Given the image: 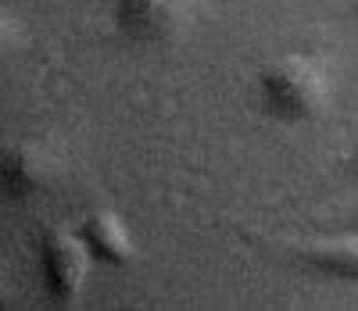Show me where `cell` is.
Returning a JSON list of instances; mask_svg holds the SVG:
<instances>
[{"mask_svg": "<svg viewBox=\"0 0 358 311\" xmlns=\"http://www.w3.org/2000/svg\"><path fill=\"white\" fill-rule=\"evenodd\" d=\"M355 226H358V208H355Z\"/></svg>", "mask_w": 358, "mask_h": 311, "instance_id": "ba28073f", "label": "cell"}, {"mask_svg": "<svg viewBox=\"0 0 358 311\" xmlns=\"http://www.w3.org/2000/svg\"><path fill=\"white\" fill-rule=\"evenodd\" d=\"M355 15H358V4H355Z\"/></svg>", "mask_w": 358, "mask_h": 311, "instance_id": "9c48e42d", "label": "cell"}, {"mask_svg": "<svg viewBox=\"0 0 358 311\" xmlns=\"http://www.w3.org/2000/svg\"><path fill=\"white\" fill-rule=\"evenodd\" d=\"M65 165L57 158V150L36 140H22L4 150V165H0V182H4L8 201H33L47 190H54V182L62 179Z\"/></svg>", "mask_w": 358, "mask_h": 311, "instance_id": "277c9868", "label": "cell"}, {"mask_svg": "<svg viewBox=\"0 0 358 311\" xmlns=\"http://www.w3.org/2000/svg\"><path fill=\"white\" fill-rule=\"evenodd\" d=\"M79 236H83V243H86V251L94 254V261H101V265L122 268V265H129V261L136 258L133 233H129L126 222L118 219L115 211H108V208L90 211L86 219H83Z\"/></svg>", "mask_w": 358, "mask_h": 311, "instance_id": "8992f818", "label": "cell"}, {"mask_svg": "<svg viewBox=\"0 0 358 311\" xmlns=\"http://www.w3.org/2000/svg\"><path fill=\"white\" fill-rule=\"evenodd\" d=\"M351 172L358 175V143H355V150H351Z\"/></svg>", "mask_w": 358, "mask_h": 311, "instance_id": "52a82bcc", "label": "cell"}, {"mask_svg": "<svg viewBox=\"0 0 358 311\" xmlns=\"http://www.w3.org/2000/svg\"><path fill=\"white\" fill-rule=\"evenodd\" d=\"M204 0H111L115 29L136 47H172L201 22Z\"/></svg>", "mask_w": 358, "mask_h": 311, "instance_id": "7a4b0ae2", "label": "cell"}, {"mask_svg": "<svg viewBox=\"0 0 358 311\" xmlns=\"http://www.w3.org/2000/svg\"><path fill=\"white\" fill-rule=\"evenodd\" d=\"M262 111L283 126L319 122L334 104L330 65L315 54H283L258 72L255 82Z\"/></svg>", "mask_w": 358, "mask_h": 311, "instance_id": "6da1fadb", "label": "cell"}, {"mask_svg": "<svg viewBox=\"0 0 358 311\" xmlns=\"http://www.w3.org/2000/svg\"><path fill=\"white\" fill-rule=\"evenodd\" d=\"M287 258L315 272L322 279H344V283H358V236H341V240H312V243H294L287 247Z\"/></svg>", "mask_w": 358, "mask_h": 311, "instance_id": "5b68a950", "label": "cell"}, {"mask_svg": "<svg viewBox=\"0 0 358 311\" xmlns=\"http://www.w3.org/2000/svg\"><path fill=\"white\" fill-rule=\"evenodd\" d=\"M90 261L94 254L86 251L83 236L69 233V229H47L40 240V283H43V297L54 308H72L83 297L86 275H90Z\"/></svg>", "mask_w": 358, "mask_h": 311, "instance_id": "3957f363", "label": "cell"}]
</instances>
